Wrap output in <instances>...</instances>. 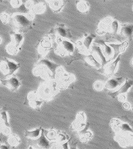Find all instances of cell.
Returning <instances> with one entry per match:
<instances>
[{
    "instance_id": "1",
    "label": "cell",
    "mask_w": 133,
    "mask_h": 149,
    "mask_svg": "<svg viewBox=\"0 0 133 149\" xmlns=\"http://www.w3.org/2000/svg\"><path fill=\"white\" fill-rule=\"evenodd\" d=\"M60 67L59 65L43 58L38 60L36 63L33 73L34 75L41 77L46 81L55 79L57 71Z\"/></svg>"
},
{
    "instance_id": "2",
    "label": "cell",
    "mask_w": 133,
    "mask_h": 149,
    "mask_svg": "<svg viewBox=\"0 0 133 149\" xmlns=\"http://www.w3.org/2000/svg\"><path fill=\"white\" fill-rule=\"evenodd\" d=\"M34 15L32 13L24 14L16 13L11 16V22L15 27V31L24 33L32 28Z\"/></svg>"
},
{
    "instance_id": "3",
    "label": "cell",
    "mask_w": 133,
    "mask_h": 149,
    "mask_svg": "<svg viewBox=\"0 0 133 149\" xmlns=\"http://www.w3.org/2000/svg\"><path fill=\"white\" fill-rule=\"evenodd\" d=\"M60 86L55 79L47 81L42 84L37 91L43 100H49L58 93Z\"/></svg>"
},
{
    "instance_id": "4",
    "label": "cell",
    "mask_w": 133,
    "mask_h": 149,
    "mask_svg": "<svg viewBox=\"0 0 133 149\" xmlns=\"http://www.w3.org/2000/svg\"><path fill=\"white\" fill-rule=\"evenodd\" d=\"M11 41L6 45V51L11 55H16L20 51L22 42L24 40L23 34L13 31L10 32Z\"/></svg>"
},
{
    "instance_id": "5",
    "label": "cell",
    "mask_w": 133,
    "mask_h": 149,
    "mask_svg": "<svg viewBox=\"0 0 133 149\" xmlns=\"http://www.w3.org/2000/svg\"><path fill=\"white\" fill-rule=\"evenodd\" d=\"M20 67V64L7 57L4 58L0 62V71L7 78L13 76L19 70Z\"/></svg>"
},
{
    "instance_id": "6",
    "label": "cell",
    "mask_w": 133,
    "mask_h": 149,
    "mask_svg": "<svg viewBox=\"0 0 133 149\" xmlns=\"http://www.w3.org/2000/svg\"><path fill=\"white\" fill-rule=\"evenodd\" d=\"M57 45L55 49V52L61 56H69L73 54L75 45H74L69 39H62L56 40Z\"/></svg>"
},
{
    "instance_id": "7",
    "label": "cell",
    "mask_w": 133,
    "mask_h": 149,
    "mask_svg": "<svg viewBox=\"0 0 133 149\" xmlns=\"http://www.w3.org/2000/svg\"><path fill=\"white\" fill-rule=\"evenodd\" d=\"M74 76L66 72L63 68L60 67L58 69L56 75L55 80L57 82L60 88H63L68 86L74 81Z\"/></svg>"
},
{
    "instance_id": "8",
    "label": "cell",
    "mask_w": 133,
    "mask_h": 149,
    "mask_svg": "<svg viewBox=\"0 0 133 149\" xmlns=\"http://www.w3.org/2000/svg\"><path fill=\"white\" fill-rule=\"evenodd\" d=\"M52 45V38L49 35H47L41 39L37 47V52L41 58H44L51 49ZM40 58V59H41Z\"/></svg>"
},
{
    "instance_id": "9",
    "label": "cell",
    "mask_w": 133,
    "mask_h": 149,
    "mask_svg": "<svg viewBox=\"0 0 133 149\" xmlns=\"http://www.w3.org/2000/svg\"><path fill=\"white\" fill-rule=\"evenodd\" d=\"M27 101L28 104L32 108L37 109L41 107V105L43 104V100L37 91H34L28 93L27 96Z\"/></svg>"
},
{
    "instance_id": "10",
    "label": "cell",
    "mask_w": 133,
    "mask_h": 149,
    "mask_svg": "<svg viewBox=\"0 0 133 149\" xmlns=\"http://www.w3.org/2000/svg\"><path fill=\"white\" fill-rule=\"evenodd\" d=\"M52 34L56 37V40L62 39H68L70 34L69 30H67L63 24L57 25L55 28L52 30Z\"/></svg>"
},
{
    "instance_id": "11",
    "label": "cell",
    "mask_w": 133,
    "mask_h": 149,
    "mask_svg": "<svg viewBox=\"0 0 133 149\" xmlns=\"http://www.w3.org/2000/svg\"><path fill=\"white\" fill-rule=\"evenodd\" d=\"M124 78L122 77H111L108 79L104 83V87L109 90H116L125 83Z\"/></svg>"
},
{
    "instance_id": "12",
    "label": "cell",
    "mask_w": 133,
    "mask_h": 149,
    "mask_svg": "<svg viewBox=\"0 0 133 149\" xmlns=\"http://www.w3.org/2000/svg\"><path fill=\"white\" fill-rule=\"evenodd\" d=\"M90 54H92V56L94 57V58L102 65V67H104L107 64L108 61L104 56V54L99 45H92L91 48Z\"/></svg>"
},
{
    "instance_id": "13",
    "label": "cell",
    "mask_w": 133,
    "mask_h": 149,
    "mask_svg": "<svg viewBox=\"0 0 133 149\" xmlns=\"http://www.w3.org/2000/svg\"><path fill=\"white\" fill-rule=\"evenodd\" d=\"M96 43L99 45L106 60H113L114 58V51L111 45L103 41H97Z\"/></svg>"
},
{
    "instance_id": "14",
    "label": "cell",
    "mask_w": 133,
    "mask_h": 149,
    "mask_svg": "<svg viewBox=\"0 0 133 149\" xmlns=\"http://www.w3.org/2000/svg\"><path fill=\"white\" fill-rule=\"evenodd\" d=\"M3 84L4 86H6L9 90L14 92L19 89L21 83L19 78L13 76L4 80Z\"/></svg>"
},
{
    "instance_id": "15",
    "label": "cell",
    "mask_w": 133,
    "mask_h": 149,
    "mask_svg": "<svg viewBox=\"0 0 133 149\" xmlns=\"http://www.w3.org/2000/svg\"><path fill=\"white\" fill-rule=\"evenodd\" d=\"M120 60V55L109 63H107L104 68V73L107 75H113L116 72L118 65Z\"/></svg>"
},
{
    "instance_id": "16",
    "label": "cell",
    "mask_w": 133,
    "mask_h": 149,
    "mask_svg": "<svg viewBox=\"0 0 133 149\" xmlns=\"http://www.w3.org/2000/svg\"><path fill=\"white\" fill-rule=\"evenodd\" d=\"M119 32L127 40L130 41L133 37V24H123Z\"/></svg>"
},
{
    "instance_id": "17",
    "label": "cell",
    "mask_w": 133,
    "mask_h": 149,
    "mask_svg": "<svg viewBox=\"0 0 133 149\" xmlns=\"http://www.w3.org/2000/svg\"><path fill=\"white\" fill-rule=\"evenodd\" d=\"M113 19L111 17H107L101 21L99 25V32H97V34H104V33H106V31H110L111 23Z\"/></svg>"
},
{
    "instance_id": "18",
    "label": "cell",
    "mask_w": 133,
    "mask_h": 149,
    "mask_svg": "<svg viewBox=\"0 0 133 149\" xmlns=\"http://www.w3.org/2000/svg\"><path fill=\"white\" fill-rule=\"evenodd\" d=\"M109 45L114 51V60H115L118 56H120L122 52L126 50V47L127 45L126 43L121 44H109Z\"/></svg>"
},
{
    "instance_id": "19",
    "label": "cell",
    "mask_w": 133,
    "mask_h": 149,
    "mask_svg": "<svg viewBox=\"0 0 133 149\" xmlns=\"http://www.w3.org/2000/svg\"><path fill=\"white\" fill-rule=\"evenodd\" d=\"M37 144L38 146L43 149H49L50 147V142L46 138L43 132L41 133L40 137L37 139Z\"/></svg>"
},
{
    "instance_id": "20",
    "label": "cell",
    "mask_w": 133,
    "mask_h": 149,
    "mask_svg": "<svg viewBox=\"0 0 133 149\" xmlns=\"http://www.w3.org/2000/svg\"><path fill=\"white\" fill-rule=\"evenodd\" d=\"M49 7L55 13L61 11L64 7V3L62 1H49Z\"/></svg>"
},
{
    "instance_id": "21",
    "label": "cell",
    "mask_w": 133,
    "mask_h": 149,
    "mask_svg": "<svg viewBox=\"0 0 133 149\" xmlns=\"http://www.w3.org/2000/svg\"><path fill=\"white\" fill-rule=\"evenodd\" d=\"M85 60L87 63L95 68L100 69L102 67V65L98 62V61L94 58V57L92 56V54L87 55L85 57Z\"/></svg>"
},
{
    "instance_id": "22",
    "label": "cell",
    "mask_w": 133,
    "mask_h": 149,
    "mask_svg": "<svg viewBox=\"0 0 133 149\" xmlns=\"http://www.w3.org/2000/svg\"><path fill=\"white\" fill-rule=\"evenodd\" d=\"M41 134V128H38L35 130L32 131H27L25 136L28 138L32 139H38Z\"/></svg>"
},
{
    "instance_id": "23",
    "label": "cell",
    "mask_w": 133,
    "mask_h": 149,
    "mask_svg": "<svg viewBox=\"0 0 133 149\" xmlns=\"http://www.w3.org/2000/svg\"><path fill=\"white\" fill-rule=\"evenodd\" d=\"M133 85V81L128 80L122 85L116 91L119 94H125Z\"/></svg>"
},
{
    "instance_id": "24",
    "label": "cell",
    "mask_w": 133,
    "mask_h": 149,
    "mask_svg": "<svg viewBox=\"0 0 133 149\" xmlns=\"http://www.w3.org/2000/svg\"><path fill=\"white\" fill-rule=\"evenodd\" d=\"M88 3L85 1H81L77 4V8L78 10L82 13H85L88 10Z\"/></svg>"
},
{
    "instance_id": "25",
    "label": "cell",
    "mask_w": 133,
    "mask_h": 149,
    "mask_svg": "<svg viewBox=\"0 0 133 149\" xmlns=\"http://www.w3.org/2000/svg\"><path fill=\"white\" fill-rule=\"evenodd\" d=\"M119 30H120V26H119L118 21L117 20H113L111 23L110 31L112 33L116 34L119 32Z\"/></svg>"
},
{
    "instance_id": "26",
    "label": "cell",
    "mask_w": 133,
    "mask_h": 149,
    "mask_svg": "<svg viewBox=\"0 0 133 149\" xmlns=\"http://www.w3.org/2000/svg\"><path fill=\"white\" fill-rule=\"evenodd\" d=\"M118 129L123 132H132V127L127 123H121L118 126Z\"/></svg>"
},
{
    "instance_id": "27",
    "label": "cell",
    "mask_w": 133,
    "mask_h": 149,
    "mask_svg": "<svg viewBox=\"0 0 133 149\" xmlns=\"http://www.w3.org/2000/svg\"><path fill=\"white\" fill-rule=\"evenodd\" d=\"M20 140L18 137V136L13 135L9 137L8 139V142L12 146H17L19 144Z\"/></svg>"
},
{
    "instance_id": "28",
    "label": "cell",
    "mask_w": 133,
    "mask_h": 149,
    "mask_svg": "<svg viewBox=\"0 0 133 149\" xmlns=\"http://www.w3.org/2000/svg\"><path fill=\"white\" fill-rule=\"evenodd\" d=\"M10 19V16L6 13H3L0 14V19L4 24H7L9 22Z\"/></svg>"
},
{
    "instance_id": "29",
    "label": "cell",
    "mask_w": 133,
    "mask_h": 149,
    "mask_svg": "<svg viewBox=\"0 0 133 149\" xmlns=\"http://www.w3.org/2000/svg\"><path fill=\"white\" fill-rule=\"evenodd\" d=\"M104 88V84L100 81H97L94 84V88L97 91H101Z\"/></svg>"
},
{
    "instance_id": "30",
    "label": "cell",
    "mask_w": 133,
    "mask_h": 149,
    "mask_svg": "<svg viewBox=\"0 0 133 149\" xmlns=\"http://www.w3.org/2000/svg\"><path fill=\"white\" fill-rule=\"evenodd\" d=\"M10 2L11 6L13 7L16 8H19L23 4L22 1H11Z\"/></svg>"
},
{
    "instance_id": "31",
    "label": "cell",
    "mask_w": 133,
    "mask_h": 149,
    "mask_svg": "<svg viewBox=\"0 0 133 149\" xmlns=\"http://www.w3.org/2000/svg\"><path fill=\"white\" fill-rule=\"evenodd\" d=\"M57 138L59 141L60 142H63L66 141V137L62 134H60L58 136H57Z\"/></svg>"
},
{
    "instance_id": "32",
    "label": "cell",
    "mask_w": 133,
    "mask_h": 149,
    "mask_svg": "<svg viewBox=\"0 0 133 149\" xmlns=\"http://www.w3.org/2000/svg\"><path fill=\"white\" fill-rule=\"evenodd\" d=\"M126 95L125 94H120V95L118 97V100L121 102H125L126 101Z\"/></svg>"
},
{
    "instance_id": "33",
    "label": "cell",
    "mask_w": 133,
    "mask_h": 149,
    "mask_svg": "<svg viewBox=\"0 0 133 149\" xmlns=\"http://www.w3.org/2000/svg\"><path fill=\"white\" fill-rule=\"evenodd\" d=\"M0 149H9V148L6 145L2 144V145H0Z\"/></svg>"
},
{
    "instance_id": "34",
    "label": "cell",
    "mask_w": 133,
    "mask_h": 149,
    "mask_svg": "<svg viewBox=\"0 0 133 149\" xmlns=\"http://www.w3.org/2000/svg\"><path fill=\"white\" fill-rule=\"evenodd\" d=\"M2 41H3V39L0 36V45L2 43Z\"/></svg>"
},
{
    "instance_id": "35",
    "label": "cell",
    "mask_w": 133,
    "mask_h": 149,
    "mask_svg": "<svg viewBox=\"0 0 133 149\" xmlns=\"http://www.w3.org/2000/svg\"><path fill=\"white\" fill-rule=\"evenodd\" d=\"M70 149H77L76 148H74V147H72V148H70Z\"/></svg>"
},
{
    "instance_id": "36",
    "label": "cell",
    "mask_w": 133,
    "mask_h": 149,
    "mask_svg": "<svg viewBox=\"0 0 133 149\" xmlns=\"http://www.w3.org/2000/svg\"><path fill=\"white\" fill-rule=\"evenodd\" d=\"M132 65H133V59H132Z\"/></svg>"
},
{
    "instance_id": "37",
    "label": "cell",
    "mask_w": 133,
    "mask_h": 149,
    "mask_svg": "<svg viewBox=\"0 0 133 149\" xmlns=\"http://www.w3.org/2000/svg\"><path fill=\"white\" fill-rule=\"evenodd\" d=\"M2 83V81L0 79V84Z\"/></svg>"
},
{
    "instance_id": "38",
    "label": "cell",
    "mask_w": 133,
    "mask_h": 149,
    "mask_svg": "<svg viewBox=\"0 0 133 149\" xmlns=\"http://www.w3.org/2000/svg\"><path fill=\"white\" fill-rule=\"evenodd\" d=\"M29 149H33V148H32V147H30Z\"/></svg>"
},
{
    "instance_id": "39",
    "label": "cell",
    "mask_w": 133,
    "mask_h": 149,
    "mask_svg": "<svg viewBox=\"0 0 133 149\" xmlns=\"http://www.w3.org/2000/svg\"></svg>"
},
{
    "instance_id": "40",
    "label": "cell",
    "mask_w": 133,
    "mask_h": 149,
    "mask_svg": "<svg viewBox=\"0 0 133 149\" xmlns=\"http://www.w3.org/2000/svg\"></svg>"
}]
</instances>
